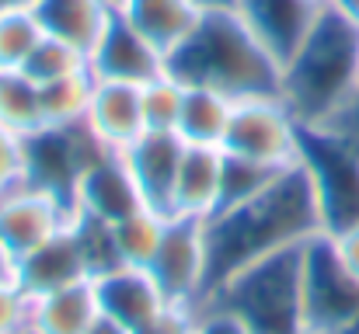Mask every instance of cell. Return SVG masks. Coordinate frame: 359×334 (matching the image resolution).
Returning a JSON list of instances; mask_svg holds the SVG:
<instances>
[{
	"label": "cell",
	"mask_w": 359,
	"mask_h": 334,
	"mask_svg": "<svg viewBox=\"0 0 359 334\" xmlns=\"http://www.w3.org/2000/svg\"><path fill=\"white\" fill-rule=\"evenodd\" d=\"M321 129H332V132H339V136H342V139H346V143H349V146H353V150L359 153V98L346 111H339V115H335L328 125H321Z\"/></svg>",
	"instance_id": "836d02e7"
},
{
	"label": "cell",
	"mask_w": 359,
	"mask_h": 334,
	"mask_svg": "<svg viewBox=\"0 0 359 334\" xmlns=\"http://www.w3.org/2000/svg\"><path fill=\"white\" fill-rule=\"evenodd\" d=\"M28 314H32V296L14 279H4L0 282V334H25Z\"/></svg>",
	"instance_id": "f546056e"
},
{
	"label": "cell",
	"mask_w": 359,
	"mask_h": 334,
	"mask_svg": "<svg viewBox=\"0 0 359 334\" xmlns=\"http://www.w3.org/2000/svg\"><path fill=\"white\" fill-rule=\"evenodd\" d=\"M74 213L77 216H88V220L98 223H119L129 213L143 209V192L126 164V157L116 150H102L88 167L84 174L77 178V188H74V199H70Z\"/></svg>",
	"instance_id": "8fae6325"
},
{
	"label": "cell",
	"mask_w": 359,
	"mask_h": 334,
	"mask_svg": "<svg viewBox=\"0 0 359 334\" xmlns=\"http://www.w3.org/2000/svg\"><path fill=\"white\" fill-rule=\"evenodd\" d=\"M342 4H346V7H349V14H353V18H356V25H359V0H342Z\"/></svg>",
	"instance_id": "74e56055"
},
{
	"label": "cell",
	"mask_w": 359,
	"mask_h": 334,
	"mask_svg": "<svg viewBox=\"0 0 359 334\" xmlns=\"http://www.w3.org/2000/svg\"><path fill=\"white\" fill-rule=\"evenodd\" d=\"M279 98L304 129L328 125L359 98V25L342 0H328L304 46L283 63Z\"/></svg>",
	"instance_id": "7a4b0ae2"
},
{
	"label": "cell",
	"mask_w": 359,
	"mask_h": 334,
	"mask_svg": "<svg viewBox=\"0 0 359 334\" xmlns=\"http://www.w3.org/2000/svg\"><path fill=\"white\" fill-rule=\"evenodd\" d=\"M88 334H133V331H129V328H122L119 321H112V317L98 314V321L88 328Z\"/></svg>",
	"instance_id": "d590c367"
},
{
	"label": "cell",
	"mask_w": 359,
	"mask_h": 334,
	"mask_svg": "<svg viewBox=\"0 0 359 334\" xmlns=\"http://www.w3.org/2000/svg\"><path fill=\"white\" fill-rule=\"evenodd\" d=\"M164 289L168 303L203 307L210 300V251H206V223L171 216L161 251L147 268Z\"/></svg>",
	"instance_id": "ba28073f"
},
{
	"label": "cell",
	"mask_w": 359,
	"mask_h": 334,
	"mask_svg": "<svg viewBox=\"0 0 359 334\" xmlns=\"http://www.w3.org/2000/svg\"><path fill=\"white\" fill-rule=\"evenodd\" d=\"M325 237H328V233H325ZM328 240H332L339 261L359 279V226H349V230H342V233H332Z\"/></svg>",
	"instance_id": "d6a6232c"
},
{
	"label": "cell",
	"mask_w": 359,
	"mask_h": 334,
	"mask_svg": "<svg viewBox=\"0 0 359 334\" xmlns=\"http://www.w3.org/2000/svg\"><path fill=\"white\" fill-rule=\"evenodd\" d=\"M98 293L95 279L74 282L42 296H32L28 331L32 334H88V328L98 321Z\"/></svg>",
	"instance_id": "44dd1931"
},
{
	"label": "cell",
	"mask_w": 359,
	"mask_h": 334,
	"mask_svg": "<svg viewBox=\"0 0 359 334\" xmlns=\"http://www.w3.org/2000/svg\"><path fill=\"white\" fill-rule=\"evenodd\" d=\"M224 153L272 171L293 167L300 164L304 153V125L279 95L244 98L234 102L231 129L224 136Z\"/></svg>",
	"instance_id": "5b68a950"
},
{
	"label": "cell",
	"mask_w": 359,
	"mask_h": 334,
	"mask_svg": "<svg viewBox=\"0 0 359 334\" xmlns=\"http://www.w3.org/2000/svg\"><path fill=\"white\" fill-rule=\"evenodd\" d=\"M81 70H91L88 67V53H81L77 46H70L63 39H53V35H42L39 46L32 49L28 63H25V74L35 84H49V81L81 74Z\"/></svg>",
	"instance_id": "4316f807"
},
{
	"label": "cell",
	"mask_w": 359,
	"mask_h": 334,
	"mask_svg": "<svg viewBox=\"0 0 359 334\" xmlns=\"http://www.w3.org/2000/svg\"><path fill=\"white\" fill-rule=\"evenodd\" d=\"M304 317L307 334H349L359 324V279L325 233L304 247Z\"/></svg>",
	"instance_id": "52a82bcc"
},
{
	"label": "cell",
	"mask_w": 359,
	"mask_h": 334,
	"mask_svg": "<svg viewBox=\"0 0 359 334\" xmlns=\"http://www.w3.org/2000/svg\"><path fill=\"white\" fill-rule=\"evenodd\" d=\"M42 32L91 56L95 42L116 14V0H28Z\"/></svg>",
	"instance_id": "ffe728a7"
},
{
	"label": "cell",
	"mask_w": 359,
	"mask_h": 334,
	"mask_svg": "<svg viewBox=\"0 0 359 334\" xmlns=\"http://www.w3.org/2000/svg\"><path fill=\"white\" fill-rule=\"evenodd\" d=\"M70 220H74V206L32 181L0 195V237L14 251V258H25L28 251L53 240Z\"/></svg>",
	"instance_id": "30bf717a"
},
{
	"label": "cell",
	"mask_w": 359,
	"mask_h": 334,
	"mask_svg": "<svg viewBox=\"0 0 359 334\" xmlns=\"http://www.w3.org/2000/svg\"><path fill=\"white\" fill-rule=\"evenodd\" d=\"M84 129L95 136L98 146L116 150V153H122L133 139H140L147 132L140 84L98 81L95 77V95H91V109H88V118H84Z\"/></svg>",
	"instance_id": "ac0fdd59"
},
{
	"label": "cell",
	"mask_w": 359,
	"mask_h": 334,
	"mask_svg": "<svg viewBox=\"0 0 359 334\" xmlns=\"http://www.w3.org/2000/svg\"><path fill=\"white\" fill-rule=\"evenodd\" d=\"M321 233H325V220L307 167L293 164L279 171L258 195L238 206H227L206 220L210 293L241 268L269 254L304 247Z\"/></svg>",
	"instance_id": "6da1fadb"
},
{
	"label": "cell",
	"mask_w": 359,
	"mask_h": 334,
	"mask_svg": "<svg viewBox=\"0 0 359 334\" xmlns=\"http://www.w3.org/2000/svg\"><path fill=\"white\" fill-rule=\"evenodd\" d=\"M116 14L168 60L199 28L206 11L196 0H116Z\"/></svg>",
	"instance_id": "d6986e66"
},
{
	"label": "cell",
	"mask_w": 359,
	"mask_h": 334,
	"mask_svg": "<svg viewBox=\"0 0 359 334\" xmlns=\"http://www.w3.org/2000/svg\"><path fill=\"white\" fill-rule=\"evenodd\" d=\"M196 317H199V307H164L154 321H147L140 331L133 334H196Z\"/></svg>",
	"instance_id": "4dcf8cb0"
},
{
	"label": "cell",
	"mask_w": 359,
	"mask_h": 334,
	"mask_svg": "<svg viewBox=\"0 0 359 334\" xmlns=\"http://www.w3.org/2000/svg\"><path fill=\"white\" fill-rule=\"evenodd\" d=\"M224 174H227L224 146L185 143L175 192H171V216L206 223L224 202Z\"/></svg>",
	"instance_id": "5bb4252c"
},
{
	"label": "cell",
	"mask_w": 359,
	"mask_h": 334,
	"mask_svg": "<svg viewBox=\"0 0 359 334\" xmlns=\"http://www.w3.org/2000/svg\"><path fill=\"white\" fill-rule=\"evenodd\" d=\"M0 125L25 136V139L35 136L39 129H46L39 84L25 70H4L0 74Z\"/></svg>",
	"instance_id": "484cf974"
},
{
	"label": "cell",
	"mask_w": 359,
	"mask_h": 334,
	"mask_svg": "<svg viewBox=\"0 0 359 334\" xmlns=\"http://www.w3.org/2000/svg\"><path fill=\"white\" fill-rule=\"evenodd\" d=\"M88 279H95V265H91V254L77 230V220H70L42 247L18 258V272H14V282L28 296H42V293H53V289H63L74 282H88Z\"/></svg>",
	"instance_id": "7c38bea8"
},
{
	"label": "cell",
	"mask_w": 359,
	"mask_h": 334,
	"mask_svg": "<svg viewBox=\"0 0 359 334\" xmlns=\"http://www.w3.org/2000/svg\"><path fill=\"white\" fill-rule=\"evenodd\" d=\"M14 272H18V258H14V251L4 244V237H0V282L4 279H14Z\"/></svg>",
	"instance_id": "e575fe53"
},
{
	"label": "cell",
	"mask_w": 359,
	"mask_h": 334,
	"mask_svg": "<svg viewBox=\"0 0 359 334\" xmlns=\"http://www.w3.org/2000/svg\"><path fill=\"white\" fill-rule=\"evenodd\" d=\"M28 181V139L0 125V195Z\"/></svg>",
	"instance_id": "f1b7e54d"
},
{
	"label": "cell",
	"mask_w": 359,
	"mask_h": 334,
	"mask_svg": "<svg viewBox=\"0 0 359 334\" xmlns=\"http://www.w3.org/2000/svg\"><path fill=\"white\" fill-rule=\"evenodd\" d=\"M164 213L143 206L136 213H129L126 220L112 223V247H116V261L129 265V268H150V261L157 258L161 251V240H164V230H168Z\"/></svg>",
	"instance_id": "603a6c76"
},
{
	"label": "cell",
	"mask_w": 359,
	"mask_h": 334,
	"mask_svg": "<svg viewBox=\"0 0 359 334\" xmlns=\"http://www.w3.org/2000/svg\"><path fill=\"white\" fill-rule=\"evenodd\" d=\"M88 67L98 81H122V84H147L157 74L168 70V60L143 39L136 35L119 14H112L109 28L95 42Z\"/></svg>",
	"instance_id": "9a60e30c"
},
{
	"label": "cell",
	"mask_w": 359,
	"mask_h": 334,
	"mask_svg": "<svg viewBox=\"0 0 359 334\" xmlns=\"http://www.w3.org/2000/svg\"><path fill=\"white\" fill-rule=\"evenodd\" d=\"M91 95H95V74L81 70L49 84H39V98H42V122L49 129H74L84 125L88 109H91Z\"/></svg>",
	"instance_id": "cb8c5ba5"
},
{
	"label": "cell",
	"mask_w": 359,
	"mask_h": 334,
	"mask_svg": "<svg viewBox=\"0 0 359 334\" xmlns=\"http://www.w3.org/2000/svg\"><path fill=\"white\" fill-rule=\"evenodd\" d=\"M185 143L178 132H157L147 129L140 139H133L122 157L143 192V202L164 216H171V192H175V178H178V164H182Z\"/></svg>",
	"instance_id": "2e32d148"
},
{
	"label": "cell",
	"mask_w": 359,
	"mask_h": 334,
	"mask_svg": "<svg viewBox=\"0 0 359 334\" xmlns=\"http://www.w3.org/2000/svg\"><path fill=\"white\" fill-rule=\"evenodd\" d=\"M42 35L46 32L28 0H0V74L25 70Z\"/></svg>",
	"instance_id": "d4e9b609"
},
{
	"label": "cell",
	"mask_w": 359,
	"mask_h": 334,
	"mask_svg": "<svg viewBox=\"0 0 359 334\" xmlns=\"http://www.w3.org/2000/svg\"><path fill=\"white\" fill-rule=\"evenodd\" d=\"M168 70L182 84H206L227 98L279 95L283 67L241 21L238 11H206L199 28L168 56Z\"/></svg>",
	"instance_id": "3957f363"
},
{
	"label": "cell",
	"mask_w": 359,
	"mask_h": 334,
	"mask_svg": "<svg viewBox=\"0 0 359 334\" xmlns=\"http://www.w3.org/2000/svg\"><path fill=\"white\" fill-rule=\"evenodd\" d=\"M304 247L269 254L234 272L227 282H220L210 293V303L231 310L251 334H307Z\"/></svg>",
	"instance_id": "277c9868"
},
{
	"label": "cell",
	"mask_w": 359,
	"mask_h": 334,
	"mask_svg": "<svg viewBox=\"0 0 359 334\" xmlns=\"http://www.w3.org/2000/svg\"><path fill=\"white\" fill-rule=\"evenodd\" d=\"M25 334H32V331H25Z\"/></svg>",
	"instance_id": "f35d334b"
},
{
	"label": "cell",
	"mask_w": 359,
	"mask_h": 334,
	"mask_svg": "<svg viewBox=\"0 0 359 334\" xmlns=\"http://www.w3.org/2000/svg\"><path fill=\"white\" fill-rule=\"evenodd\" d=\"M300 164L307 167L325 233H342L359 226V153L332 129H304V153Z\"/></svg>",
	"instance_id": "8992f818"
},
{
	"label": "cell",
	"mask_w": 359,
	"mask_h": 334,
	"mask_svg": "<svg viewBox=\"0 0 359 334\" xmlns=\"http://www.w3.org/2000/svg\"><path fill=\"white\" fill-rule=\"evenodd\" d=\"M328 0H238L241 21L283 67L311 35Z\"/></svg>",
	"instance_id": "4fadbf2b"
},
{
	"label": "cell",
	"mask_w": 359,
	"mask_h": 334,
	"mask_svg": "<svg viewBox=\"0 0 359 334\" xmlns=\"http://www.w3.org/2000/svg\"><path fill=\"white\" fill-rule=\"evenodd\" d=\"M231 115H234V98H227L224 91L206 88V84H185L175 132L182 136V143L224 146V136L231 129Z\"/></svg>",
	"instance_id": "7402d4cb"
},
{
	"label": "cell",
	"mask_w": 359,
	"mask_h": 334,
	"mask_svg": "<svg viewBox=\"0 0 359 334\" xmlns=\"http://www.w3.org/2000/svg\"><path fill=\"white\" fill-rule=\"evenodd\" d=\"M203 11H234L238 7V0H196Z\"/></svg>",
	"instance_id": "8d00e7d4"
},
{
	"label": "cell",
	"mask_w": 359,
	"mask_h": 334,
	"mask_svg": "<svg viewBox=\"0 0 359 334\" xmlns=\"http://www.w3.org/2000/svg\"><path fill=\"white\" fill-rule=\"evenodd\" d=\"M102 150L105 146H98L84 125H74V129L46 125L35 136H28V181L39 188H49L70 202L77 178Z\"/></svg>",
	"instance_id": "9c48e42d"
},
{
	"label": "cell",
	"mask_w": 359,
	"mask_h": 334,
	"mask_svg": "<svg viewBox=\"0 0 359 334\" xmlns=\"http://www.w3.org/2000/svg\"><path fill=\"white\" fill-rule=\"evenodd\" d=\"M95 293H98L102 314L119 321L129 331H140L164 307H171L164 289L157 286V279L147 268H129V265H116V268L95 275Z\"/></svg>",
	"instance_id": "e0dca14e"
},
{
	"label": "cell",
	"mask_w": 359,
	"mask_h": 334,
	"mask_svg": "<svg viewBox=\"0 0 359 334\" xmlns=\"http://www.w3.org/2000/svg\"><path fill=\"white\" fill-rule=\"evenodd\" d=\"M140 95H143V122H147V129L175 132L178 111H182V98H185V84L171 70H164L154 81L140 84Z\"/></svg>",
	"instance_id": "83f0119b"
},
{
	"label": "cell",
	"mask_w": 359,
	"mask_h": 334,
	"mask_svg": "<svg viewBox=\"0 0 359 334\" xmlns=\"http://www.w3.org/2000/svg\"><path fill=\"white\" fill-rule=\"evenodd\" d=\"M196 334H251L231 310H224L220 303H203L199 317H196Z\"/></svg>",
	"instance_id": "1f68e13d"
}]
</instances>
